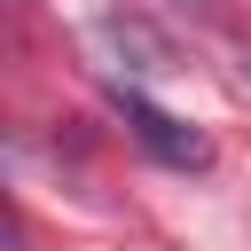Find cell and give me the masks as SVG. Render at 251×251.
I'll list each match as a JSON object with an SVG mask.
<instances>
[{
    "mask_svg": "<svg viewBox=\"0 0 251 251\" xmlns=\"http://www.w3.org/2000/svg\"><path fill=\"white\" fill-rule=\"evenodd\" d=\"M110 110L126 118V133L157 157V165H173V173H204L212 165V141L188 126V118H173V110H157L141 86H110Z\"/></svg>",
    "mask_w": 251,
    "mask_h": 251,
    "instance_id": "6da1fadb",
    "label": "cell"
},
{
    "mask_svg": "<svg viewBox=\"0 0 251 251\" xmlns=\"http://www.w3.org/2000/svg\"><path fill=\"white\" fill-rule=\"evenodd\" d=\"M102 39H110L118 55H141V71H157V63H165V39H157V31H141L133 16H102Z\"/></svg>",
    "mask_w": 251,
    "mask_h": 251,
    "instance_id": "7a4b0ae2",
    "label": "cell"
},
{
    "mask_svg": "<svg viewBox=\"0 0 251 251\" xmlns=\"http://www.w3.org/2000/svg\"><path fill=\"white\" fill-rule=\"evenodd\" d=\"M173 8H180V16H196V24H220V16H227V0H173Z\"/></svg>",
    "mask_w": 251,
    "mask_h": 251,
    "instance_id": "3957f363",
    "label": "cell"
}]
</instances>
